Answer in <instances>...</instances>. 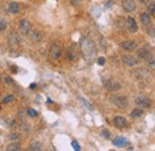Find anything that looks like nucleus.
<instances>
[{
    "instance_id": "28",
    "label": "nucleus",
    "mask_w": 155,
    "mask_h": 151,
    "mask_svg": "<svg viewBox=\"0 0 155 151\" xmlns=\"http://www.w3.org/2000/svg\"><path fill=\"white\" fill-rule=\"evenodd\" d=\"M81 101H83V102H84V105H85V106H86V107H87L88 109H91V110L93 109V107H92L91 105H89V103H88V102H87V101H86L85 98H81Z\"/></svg>"
},
{
    "instance_id": "17",
    "label": "nucleus",
    "mask_w": 155,
    "mask_h": 151,
    "mask_svg": "<svg viewBox=\"0 0 155 151\" xmlns=\"http://www.w3.org/2000/svg\"><path fill=\"white\" fill-rule=\"evenodd\" d=\"M130 115H131V118H134V119H138V118H141L143 115V110H142V108L138 107V108L134 109Z\"/></svg>"
},
{
    "instance_id": "6",
    "label": "nucleus",
    "mask_w": 155,
    "mask_h": 151,
    "mask_svg": "<svg viewBox=\"0 0 155 151\" xmlns=\"http://www.w3.org/2000/svg\"><path fill=\"white\" fill-rule=\"evenodd\" d=\"M135 103L140 107V108H148L150 106V100L148 97H144V96H138L135 98Z\"/></svg>"
},
{
    "instance_id": "5",
    "label": "nucleus",
    "mask_w": 155,
    "mask_h": 151,
    "mask_svg": "<svg viewBox=\"0 0 155 151\" xmlns=\"http://www.w3.org/2000/svg\"><path fill=\"white\" fill-rule=\"evenodd\" d=\"M28 36L32 42H39L42 40V33L37 29H31L28 33Z\"/></svg>"
},
{
    "instance_id": "4",
    "label": "nucleus",
    "mask_w": 155,
    "mask_h": 151,
    "mask_svg": "<svg viewBox=\"0 0 155 151\" xmlns=\"http://www.w3.org/2000/svg\"><path fill=\"white\" fill-rule=\"evenodd\" d=\"M111 102L120 109H124L128 106V100L125 96H113L111 97Z\"/></svg>"
},
{
    "instance_id": "8",
    "label": "nucleus",
    "mask_w": 155,
    "mask_h": 151,
    "mask_svg": "<svg viewBox=\"0 0 155 151\" xmlns=\"http://www.w3.org/2000/svg\"><path fill=\"white\" fill-rule=\"evenodd\" d=\"M104 85H105V88H106L109 91H111V92L118 91L120 89L119 83H117L116 81H106V82H104Z\"/></svg>"
},
{
    "instance_id": "35",
    "label": "nucleus",
    "mask_w": 155,
    "mask_h": 151,
    "mask_svg": "<svg viewBox=\"0 0 155 151\" xmlns=\"http://www.w3.org/2000/svg\"><path fill=\"white\" fill-rule=\"evenodd\" d=\"M140 1H141L142 4H148V3H149V0H140Z\"/></svg>"
},
{
    "instance_id": "9",
    "label": "nucleus",
    "mask_w": 155,
    "mask_h": 151,
    "mask_svg": "<svg viewBox=\"0 0 155 151\" xmlns=\"http://www.w3.org/2000/svg\"><path fill=\"white\" fill-rule=\"evenodd\" d=\"M19 30L23 35H28V33L31 30V23L28 19H23L19 23Z\"/></svg>"
},
{
    "instance_id": "33",
    "label": "nucleus",
    "mask_w": 155,
    "mask_h": 151,
    "mask_svg": "<svg viewBox=\"0 0 155 151\" xmlns=\"http://www.w3.org/2000/svg\"><path fill=\"white\" fill-rule=\"evenodd\" d=\"M69 1H70V4H72V5H74V6H78V5L80 4L79 0H69Z\"/></svg>"
},
{
    "instance_id": "15",
    "label": "nucleus",
    "mask_w": 155,
    "mask_h": 151,
    "mask_svg": "<svg viewBox=\"0 0 155 151\" xmlns=\"http://www.w3.org/2000/svg\"><path fill=\"white\" fill-rule=\"evenodd\" d=\"M140 18H141V23H142L143 25H146V27H149V25H150L152 19H150L149 13H142V14L140 16Z\"/></svg>"
},
{
    "instance_id": "1",
    "label": "nucleus",
    "mask_w": 155,
    "mask_h": 151,
    "mask_svg": "<svg viewBox=\"0 0 155 151\" xmlns=\"http://www.w3.org/2000/svg\"><path fill=\"white\" fill-rule=\"evenodd\" d=\"M80 48H81V53H83L84 58L87 61H92L95 58L97 48H95L94 42L92 41L91 38H88V37L81 38V41H80Z\"/></svg>"
},
{
    "instance_id": "29",
    "label": "nucleus",
    "mask_w": 155,
    "mask_h": 151,
    "mask_svg": "<svg viewBox=\"0 0 155 151\" xmlns=\"http://www.w3.org/2000/svg\"><path fill=\"white\" fill-rule=\"evenodd\" d=\"M12 100H13V96H12V95H9V96H6V97H5L4 102H5V103H10Z\"/></svg>"
},
{
    "instance_id": "21",
    "label": "nucleus",
    "mask_w": 155,
    "mask_h": 151,
    "mask_svg": "<svg viewBox=\"0 0 155 151\" xmlns=\"http://www.w3.org/2000/svg\"><path fill=\"white\" fill-rule=\"evenodd\" d=\"M67 58L69 59V60H74L75 58H76V54H75V52L74 51H73V49H68L67 51Z\"/></svg>"
},
{
    "instance_id": "11",
    "label": "nucleus",
    "mask_w": 155,
    "mask_h": 151,
    "mask_svg": "<svg viewBox=\"0 0 155 151\" xmlns=\"http://www.w3.org/2000/svg\"><path fill=\"white\" fill-rule=\"evenodd\" d=\"M122 6H123V9L128 12H133V11L136 10V4H135L134 0H123Z\"/></svg>"
},
{
    "instance_id": "26",
    "label": "nucleus",
    "mask_w": 155,
    "mask_h": 151,
    "mask_svg": "<svg viewBox=\"0 0 155 151\" xmlns=\"http://www.w3.org/2000/svg\"><path fill=\"white\" fill-rule=\"evenodd\" d=\"M117 27H118V28H120V29L124 27V19H123V18L117 19Z\"/></svg>"
},
{
    "instance_id": "20",
    "label": "nucleus",
    "mask_w": 155,
    "mask_h": 151,
    "mask_svg": "<svg viewBox=\"0 0 155 151\" xmlns=\"http://www.w3.org/2000/svg\"><path fill=\"white\" fill-rule=\"evenodd\" d=\"M127 143V139L124 137H118L117 139L113 140V144L115 145H118V146H122V145H124Z\"/></svg>"
},
{
    "instance_id": "18",
    "label": "nucleus",
    "mask_w": 155,
    "mask_h": 151,
    "mask_svg": "<svg viewBox=\"0 0 155 151\" xmlns=\"http://www.w3.org/2000/svg\"><path fill=\"white\" fill-rule=\"evenodd\" d=\"M29 150L39 151V150H42V144H41L39 141H34V143H31V144L29 145Z\"/></svg>"
},
{
    "instance_id": "10",
    "label": "nucleus",
    "mask_w": 155,
    "mask_h": 151,
    "mask_svg": "<svg viewBox=\"0 0 155 151\" xmlns=\"http://www.w3.org/2000/svg\"><path fill=\"white\" fill-rule=\"evenodd\" d=\"M127 28H128V30L130 31V33H133V34L137 31V29H138L137 23L133 17H128L127 18Z\"/></svg>"
},
{
    "instance_id": "14",
    "label": "nucleus",
    "mask_w": 155,
    "mask_h": 151,
    "mask_svg": "<svg viewBox=\"0 0 155 151\" xmlns=\"http://www.w3.org/2000/svg\"><path fill=\"white\" fill-rule=\"evenodd\" d=\"M9 11H10L11 13H13V14H17V13H19V11H20L19 4H18V3H16V1L10 3V5H9Z\"/></svg>"
},
{
    "instance_id": "32",
    "label": "nucleus",
    "mask_w": 155,
    "mask_h": 151,
    "mask_svg": "<svg viewBox=\"0 0 155 151\" xmlns=\"http://www.w3.org/2000/svg\"><path fill=\"white\" fill-rule=\"evenodd\" d=\"M104 64H105V59L104 58H99V59H98V65H104Z\"/></svg>"
},
{
    "instance_id": "3",
    "label": "nucleus",
    "mask_w": 155,
    "mask_h": 151,
    "mask_svg": "<svg viewBox=\"0 0 155 151\" xmlns=\"http://www.w3.org/2000/svg\"><path fill=\"white\" fill-rule=\"evenodd\" d=\"M61 54H62V48L58 43H53L50 46V49H49V57H50V59L58 60V59H60Z\"/></svg>"
},
{
    "instance_id": "22",
    "label": "nucleus",
    "mask_w": 155,
    "mask_h": 151,
    "mask_svg": "<svg viewBox=\"0 0 155 151\" xmlns=\"http://www.w3.org/2000/svg\"><path fill=\"white\" fill-rule=\"evenodd\" d=\"M7 29V22L3 18H0V31H5Z\"/></svg>"
},
{
    "instance_id": "31",
    "label": "nucleus",
    "mask_w": 155,
    "mask_h": 151,
    "mask_svg": "<svg viewBox=\"0 0 155 151\" xmlns=\"http://www.w3.org/2000/svg\"><path fill=\"white\" fill-rule=\"evenodd\" d=\"M29 115H31V116H37V112H36V110H34V109H29Z\"/></svg>"
},
{
    "instance_id": "12",
    "label": "nucleus",
    "mask_w": 155,
    "mask_h": 151,
    "mask_svg": "<svg viewBox=\"0 0 155 151\" xmlns=\"http://www.w3.org/2000/svg\"><path fill=\"white\" fill-rule=\"evenodd\" d=\"M113 125H115L117 128H124L128 125V122H127V119L124 116H116L113 119Z\"/></svg>"
},
{
    "instance_id": "34",
    "label": "nucleus",
    "mask_w": 155,
    "mask_h": 151,
    "mask_svg": "<svg viewBox=\"0 0 155 151\" xmlns=\"http://www.w3.org/2000/svg\"><path fill=\"white\" fill-rule=\"evenodd\" d=\"M102 134H103V136H104L105 138H110V133H109L108 131H103V132H102Z\"/></svg>"
},
{
    "instance_id": "2",
    "label": "nucleus",
    "mask_w": 155,
    "mask_h": 151,
    "mask_svg": "<svg viewBox=\"0 0 155 151\" xmlns=\"http://www.w3.org/2000/svg\"><path fill=\"white\" fill-rule=\"evenodd\" d=\"M7 42H9V46H10V48H11L12 51H16V49H18L20 40H19L18 35L16 34L14 31H12V33H10L9 37H7Z\"/></svg>"
},
{
    "instance_id": "25",
    "label": "nucleus",
    "mask_w": 155,
    "mask_h": 151,
    "mask_svg": "<svg viewBox=\"0 0 155 151\" xmlns=\"http://www.w3.org/2000/svg\"><path fill=\"white\" fill-rule=\"evenodd\" d=\"M10 139L13 140V141H14V140H18V139H19V134H18V133H11V134H10Z\"/></svg>"
},
{
    "instance_id": "23",
    "label": "nucleus",
    "mask_w": 155,
    "mask_h": 151,
    "mask_svg": "<svg viewBox=\"0 0 155 151\" xmlns=\"http://www.w3.org/2000/svg\"><path fill=\"white\" fill-rule=\"evenodd\" d=\"M1 79H3V82L6 83V84H10V85L13 84V81H12L10 77H7V76H1Z\"/></svg>"
},
{
    "instance_id": "36",
    "label": "nucleus",
    "mask_w": 155,
    "mask_h": 151,
    "mask_svg": "<svg viewBox=\"0 0 155 151\" xmlns=\"http://www.w3.org/2000/svg\"><path fill=\"white\" fill-rule=\"evenodd\" d=\"M30 88H31V89H34V88H36V84H31V85H30Z\"/></svg>"
},
{
    "instance_id": "27",
    "label": "nucleus",
    "mask_w": 155,
    "mask_h": 151,
    "mask_svg": "<svg viewBox=\"0 0 155 151\" xmlns=\"http://www.w3.org/2000/svg\"><path fill=\"white\" fill-rule=\"evenodd\" d=\"M72 146L74 148V150H76V151L80 150V146H79V144H78V141H75V140H73V141H72Z\"/></svg>"
},
{
    "instance_id": "13",
    "label": "nucleus",
    "mask_w": 155,
    "mask_h": 151,
    "mask_svg": "<svg viewBox=\"0 0 155 151\" xmlns=\"http://www.w3.org/2000/svg\"><path fill=\"white\" fill-rule=\"evenodd\" d=\"M137 47V43L133 40H127V41L122 42V48L125 49V51H134Z\"/></svg>"
},
{
    "instance_id": "24",
    "label": "nucleus",
    "mask_w": 155,
    "mask_h": 151,
    "mask_svg": "<svg viewBox=\"0 0 155 151\" xmlns=\"http://www.w3.org/2000/svg\"><path fill=\"white\" fill-rule=\"evenodd\" d=\"M147 34H148L149 36H152V37H155V29L154 28H148L147 29Z\"/></svg>"
},
{
    "instance_id": "7",
    "label": "nucleus",
    "mask_w": 155,
    "mask_h": 151,
    "mask_svg": "<svg viewBox=\"0 0 155 151\" xmlns=\"http://www.w3.org/2000/svg\"><path fill=\"white\" fill-rule=\"evenodd\" d=\"M122 61H123L124 65L129 66V67H133V66H136L138 64V60L137 58L133 57V55H124L123 58H122Z\"/></svg>"
},
{
    "instance_id": "19",
    "label": "nucleus",
    "mask_w": 155,
    "mask_h": 151,
    "mask_svg": "<svg viewBox=\"0 0 155 151\" xmlns=\"http://www.w3.org/2000/svg\"><path fill=\"white\" fill-rule=\"evenodd\" d=\"M6 150L7 151H19V150H22V148L19 144H17V143H12V144H10L6 148Z\"/></svg>"
},
{
    "instance_id": "30",
    "label": "nucleus",
    "mask_w": 155,
    "mask_h": 151,
    "mask_svg": "<svg viewBox=\"0 0 155 151\" xmlns=\"http://www.w3.org/2000/svg\"><path fill=\"white\" fill-rule=\"evenodd\" d=\"M149 11H150V13H152L153 16H155V3L149 6Z\"/></svg>"
},
{
    "instance_id": "16",
    "label": "nucleus",
    "mask_w": 155,
    "mask_h": 151,
    "mask_svg": "<svg viewBox=\"0 0 155 151\" xmlns=\"http://www.w3.org/2000/svg\"><path fill=\"white\" fill-rule=\"evenodd\" d=\"M138 57L142 58V59H149L150 57V52H149V48L147 47V48H142L138 51Z\"/></svg>"
}]
</instances>
